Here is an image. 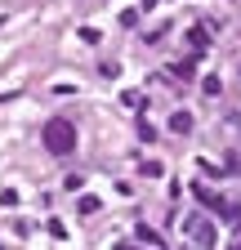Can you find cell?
<instances>
[{"label": "cell", "mask_w": 241, "mask_h": 250, "mask_svg": "<svg viewBox=\"0 0 241 250\" xmlns=\"http://www.w3.org/2000/svg\"><path fill=\"white\" fill-rule=\"evenodd\" d=\"M179 81H192V62H174V67H170Z\"/></svg>", "instance_id": "52a82bcc"}, {"label": "cell", "mask_w": 241, "mask_h": 250, "mask_svg": "<svg viewBox=\"0 0 241 250\" xmlns=\"http://www.w3.org/2000/svg\"><path fill=\"white\" fill-rule=\"evenodd\" d=\"M188 41H192V49H197V54H201V49L210 45V41H205V31H201V27H192V31H188Z\"/></svg>", "instance_id": "277c9868"}, {"label": "cell", "mask_w": 241, "mask_h": 250, "mask_svg": "<svg viewBox=\"0 0 241 250\" xmlns=\"http://www.w3.org/2000/svg\"><path fill=\"white\" fill-rule=\"evenodd\" d=\"M40 143L54 152V156H72L76 152V125L67 116H49L45 130H40Z\"/></svg>", "instance_id": "6da1fadb"}, {"label": "cell", "mask_w": 241, "mask_h": 250, "mask_svg": "<svg viewBox=\"0 0 241 250\" xmlns=\"http://www.w3.org/2000/svg\"><path fill=\"white\" fill-rule=\"evenodd\" d=\"M170 130H174V134H188V130H192V116H188V112H174V116H170Z\"/></svg>", "instance_id": "3957f363"}, {"label": "cell", "mask_w": 241, "mask_h": 250, "mask_svg": "<svg viewBox=\"0 0 241 250\" xmlns=\"http://www.w3.org/2000/svg\"><path fill=\"white\" fill-rule=\"evenodd\" d=\"M143 5H147V9H152V5H157V0H143Z\"/></svg>", "instance_id": "30bf717a"}, {"label": "cell", "mask_w": 241, "mask_h": 250, "mask_svg": "<svg viewBox=\"0 0 241 250\" xmlns=\"http://www.w3.org/2000/svg\"><path fill=\"white\" fill-rule=\"evenodd\" d=\"M232 250H241V241H237V246H232Z\"/></svg>", "instance_id": "8fae6325"}, {"label": "cell", "mask_w": 241, "mask_h": 250, "mask_svg": "<svg viewBox=\"0 0 241 250\" xmlns=\"http://www.w3.org/2000/svg\"><path fill=\"white\" fill-rule=\"evenodd\" d=\"M201 89L210 94V99H215V94H219V76H205V81H201Z\"/></svg>", "instance_id": "9c48e42d"}, {"label": "cell", "mask_w": 241, "mask_h": 250, "mask_svg": "<svg viewBox=\"0 0 241 250\" xmlns=\"http://www.w3.org/2000/svg\"><path fill=\"white\" fill-rule=\"evenodd\" d=\"M63 188H67V192H80L85 179H80V174H67V179H63Z\"/></svg>", "instance_id": "ba28073f"}, {"label": "cell", "mask_w": 241, "mask_h": 250, "mask_svg": "<svg viewBox=\"0 0 241 250\" xmlns=\"http://www.w3.org/2000/svg\"><path fill=\"white\" fill-rule=\"evenodd\" d=\"M183 228H188V237H192L197 246H205V250H210V246H215V237H219V232H215V224H210V219H205V214H197V219H188V224H183Z\"/></svg>", "instance_id": "7a4b0ae2"}, {"label": "cell", "mask_w": 241, "mask_h": 250, "mask_svg": "<svg viewBox=\"0 0 241 250\" xmlns=\"http://www.w3.org/2000/svg\"><path fill=\"white\" fill-rule=\"evenodd\" d=\"M139 241H147V246H161V237L147 228V224H139Z\"/></svg>", "instance_id": "8992f818"}, {"label": "cell", "mask_w": 241, "mask_h": 250, "mask_svg": "<svg viewBox=\"0 0 241 250\" xmlns=\"http://www.w3.org/2000/svg\"><path fill=\"white\" fill-rule=\"evenodd\" d=\"M76 210H80V214H99V197H80Z\"/></svg>", "instance_id": "5b68a950"}]
</instances>
